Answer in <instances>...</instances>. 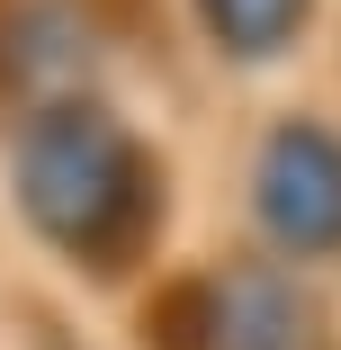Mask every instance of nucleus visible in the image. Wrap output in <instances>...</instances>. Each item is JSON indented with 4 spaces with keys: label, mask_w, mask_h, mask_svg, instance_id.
Listing matches in <instances>:
<instances>
[{
    "label": "nucleus",
    "mask_w": 341,
    "mask_h": 350,
    "mask_svg": "<svg viewBox=\"0 0 341 350\" xmlns=\"http://www.w3.org/2000/svg\"><path fill=\"white\" fill-rule=\"evenodd\" d=\"M18 198L27 225L63 252H81L90 269H126L162 225V171L144 153V135L90 99H54L27 144H18Z\"/></svg>",
    "instance_id": "f257e3e1"
},
{
    "label": "nucleus",
    "mask_w": 341,
    "mask_h": 350,
    "mask_svg": "<svg viewBox=\"0 0 341 350\" xmlns=\"http://www.w3.org/2000/svg\"><path fill=\"white\" fill-rule=\"evenodd\" d=\"M243 206H251V243L279 269H332L341 260V117L323 108L269 117L243 171Z\"/></svg>",
    "instance_id": "f03ea898"
},
{
    "label": "nucleus",
    "mask_w": 341,
    "mask_h": 350,
    "mask_svg": "<svg viewBox=\"0 0 341 350\" xmlns=\"http://www.w3.org/2000/svg\"><path fill=\"white\" fill-rule=\"evenodd\" d=\"M180 332L189 350H323V314L305 297V278L279 269L269 252L225 260L197 288H180Z\"/></svg>",
    "instance_id": "7ed1b4c3"
},
{
    "label": "nucleus",
    "mask_w": 341,
    "mask_h": 350,
    "mask_svg": "<svg viewBox=\"0 0 341 350\" xmlns=\"http://www.w3.org/2000/svg\"><path fill=\"white\" fill-rule=\"evenodd\" d=\"M197 27L225 63L260 72V63H288L314 36V0H197Z\"/></svg>",
    "instance_id": "20e7f679"
}]
</instances>
